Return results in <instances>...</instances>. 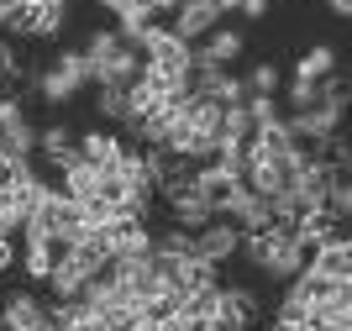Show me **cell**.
<instances>
[{"label":"cell","instance_id":"cell-1","mask_svg":"<svg viewBox=\"0 0 352 331\" xmlns=\"http://www.w3.org/2000/svg\"><path fill=\"white\" fill-rule=\"evenodd\" d=\"M85 69H89V85H132L137 74H142V53L137 47H126L116 37V27H100V32H89L85 37Z\"/></svg>","mask_w":352,"mask_h":331},{"label":"cell","instance_id":"cell-2","mask_svg":"<svg viewBox=\"0 0 352 331\" xmlns=\"http://www.w3.org/2000/svg\"><path fill=\"white\" fill-rule=\"evenodd\" d=\"M236 253H242V258H248L258 274L279 279V284H289V279L305 268V247L294 242L289 231H242Z\"/></svg>","mask_w":352,"mask_h":331},{"label":"cell","instance_id":"cell-3","mask_svg":"<svg viewBox=\"0 0 352 331\" xmlns=\"http://www.w3.org/2000/svg\"><path fill=\"white\" fill-rule=\"evenodd\" d=\"M85 85H89V69H85V53H79V47H63L43 74H32V89H37L47 105H69Z\"/></svg>","mask_w":352,"mask_h":331},{"label":"cell","instance_id":"cell-4","mask_svg":"<svg viewBox=\"0 0 352 331\" xmlns=\"http://www.w3.org/2000/svg\"><path fill=\"white\" fill-rule=\"evenodd\" d=\"M137 53H142V69L163 74L168 85H190V43H179L174 32L163 27V21L147 32V43L137 47Z\"/></svg>","mask_w":352,"mask_h":331},{"label":"cell","instance_id":"cell-5","mask_svg":"<svg viewBox=\"0 0 352 331\" xmlns=\"http://www.w3.org/2000/svg\"><path fill=\"white\" fill-rule=\"evenodd\" d=\"M32 153H37V127L27 121V105L16 95H0V158L27 163Z\"/></svg>","mask_w":352,"mask_h":331},{"label":"cell","instance_id":"cell-6","mask_svg":"<svg viewBox=\"0 0 352 331\" xmlns=\"http://www.w3.org/2000/svg\"><path fill=\"white\" fill-rule=\"evenodd\" d=\"M242 47H248V37L236 27H216L200 43H190V69H232L242 58Z\"/></svg>","mask_w":352,"mask_h":331},{"label":"cell","instance_id":"cell-7","mask_svg":"<svg viewBox=\"0 0 352 331\" xmlns=\"http://www.w3.org/2000/svg\"><path fill=\"white\" fill-rule=\"evenodd\" d=\"M69 27V0H37V6H21L11 21V37H58Z\"/></svg>","mask_w":352,"mask_h":331},{"label":"cell","instance_id":"cell-8","mask_svg":"<svg viewBox=\"0 0 352 331\" xmlns=\"http://www.w3.org/2000/svg\"><path fill=\"white\" fill-rule=\"evenodd\" d=\"M221 27V11L210 6V0H179L174 6V21H168V32H174L179 43H200L206 32Z\"/></svg>","mask_w":352,"mask_h":331},{"label":"cell","instance_id":"cell-9","mask_svg":"<svg viewBox=\"0 0 352 331\" xmlns=\"http://www.w3.org/2000/svg\"><path fill=\"white\" fill-rule=\"evenodd\" d=\"M236 242H242V231L232 226V221H210V226L195 231V258H206L210 268H221L226 258H236Z\"/></svg>","mask_w":352,"mask_h":331},{"label":"cell","instance_id":"cell-10","mask_svg":"<svg viewBox=\"0 0 352 331\" xmlns=\"http://www.w3.org/2000/svg\"><path fill=\"white\" fill-rule=\"evenodd\" d=\"M58 253H63V247L53 242V237H43V231H21V274H27L32 284H47Z\"/></svg>","mask_w":352,"mask_h":331},{"label":"cell","instance_id":"cell-11","mask_svg":"<svg viewBox=\"0 0 352 331\" xmlns=\"http://www.w3.org/2000/svg\"><path fill=\"white\" fill-rule=\"evenodd\" d=\"M305 268H310V274H321V279H337V284H347V274H352V247H347V237H331V242H321V247L305 258Z\"/></svg>","mask_w":352,"mask_h":331},{"label":"cell","instance_id":"cell-12","mask_svg":"<svg viewBox=\"0 0 352 331\" xmlns=\"http://www.w3.org/2000/svg\"><path fill=\"white\" fill-rule=\"evenodd\" d=\"M236 184H242V179H236L226 163H216V158H210V163H195V189H200V195L216 205V216H221V205L232 200V189H236Z\"/></svg>","mask_w":352,"mask_h":331},{"label":"cell","instance_id":"cell-13","mask_svg":"<svg viewBox=\"0 0 352 331\" xmlns=\"http://www.w3.org/2000/svg\"><path fill=\"white\" fill-rule=\"evenodd\" d=\"M74 147H79V158L89 169H116L121 153H126V142H121L116 131H85V137H74Z\"/></svg>","mask_w":352,"mask_h":331},{"label":"cell","instance_id":"cell-14","mask_svg":"<svg viewBox=\"0 0 352 331\" xmlns=\"http://www.w3.org/2000/svg\"><path fill=\"white\" fill-rule=\"evenodd\" d=\"M168 216H174V226H184V231H200V226H210V221H216V205L206 200V195H200V189H184V195H174V200H168Z\"/></svg>","mask_w":352,"mask_h":331},{"label":"cell","instance_id":"cell-15","mask_svg":"<svg viewBox=\"0 0 352 331\" xmlns=\"http://www.w3.org/2000/svg\"><path fill=\"white\" fill-rule=\"evenodd\" d=\"M58 173H63V184H58V195H63V200L89 205L95 195H100V169H89L85 158H74L69 169H58Z\"/></svg>","mask_w":352,"mask_h":331},{"label":"cell","instance_id":"cell-16","mask_svg":"<svg viewBox=\"0 0 352 331\" xmlns=\"http://www.w3.org/2000/svg\"><path fill=\"white\" fill-rule=\"evenodd\" d=\"M37 153H43L53 169H69V163L79 158V147H74V131L63 127V121H53V127H37Z\"/></svg>","mask_w":352,"mask_h":331},{"label":"cell","instance_id":"cell-17","mask_svg":"<svg viewBox=\"0 0 352 331\" xmlns=\"http://www.w3.org/2000/svg\"><path fill=\"white\" fill-rule=\"evenodd\" d=\"M153 27H158V16L147 11L142 0H132L126 11H116V37H121L126 47H142V43H147V32H153Z\"/></svg>","mask_w":352,"mask_h":331},{"label":"cell","instance_id":"cell-18","mask_svg":"<svg viewBox=\"0 0 352 331\" xmlns=\"http://www.w3.org/2000/svg\"><path fill=\"white\" fill-rule=\"evenodd\" d=\"M326 74H337V47L331 43H316L300 53V63H294V79H305V85H321Z\"/></svg>","mask_w":352,"mask_h":331},{"label":"cell","instance_id":"cell-19","mask_svg":"<svg viewBox=\"0 0 352 331\" xmlns=\"http://www.w3.org/2000/svg\"><path fill=\"white\" fill-rule=\"evenodd\" d=\"M242 85H248V95H279V89H284V74H279V63L268 58V63H252Z\"/></svg>","mask_w":352,"mask_h":331},{"label":"cell","instance_id":"cell-20","mask_svg":"<svg viewBox=\"0 0 352 331\" xmlns=\"http://www.w3.org/2000/svg\"><path fill=\"white\" fill-rule=\"evenodd\" d=\"M95 111L105 116V121H126V111H132V105H126V89L121 85H95Z\"/></svg>","mask_w":352,"mask_h":331},{"label":"cell","instance_id":"cell-21","mask_svg":"<svg viewBox=\"0 0 352 331\" xmlns=\"http://www.w3.org/2000/svg\"><path fill=\"white\" fill-rule=\"evenodd\" d=\"M153 253H168V258H195V231H184V226L163 231V237H153Z\"/></svg>","mask_w":352,"mask_h":331},{"label":"cell","instance_id":"cell-22","mask_svg":"<svg viewBox=\"0 0 352 331\" xmlns=\"http://www.w3.org/2000/svg\"><path fill=\"white\" fill-rule=\"evenodd\" d=\"M284 105H289V116L294 111H310V105H321V89L305 85V79H289V85H284Z\"/></svg>","mask_w":352,"mask_h":331},{"label":"cell","instance_id":"cell-23","mask_svg":"<svg viewBox=\"0 0 352 331\" xmlns=\"http://www.w3.org/2000/svg\"><path fill=\"white\" fill-rule=\"evenodd\" d=\"M0 85H21V53H16V43H0Z\"/></svg>","mask_w":352,"mask_h":331},{"label":"cell","instance_id":"cell-24","mask_svg":"<svg viewBox=\"0 0 352 331\" xmlns=\"http://www.w3.org/2000/svg\"><path fill=\"white\" fill-rule=\"evenodd\" d=\"M236 11L248 16V21H263V16H268V0H242V6H236Z\"/></svg>","mask_w":352,"mask_h":331},{"label":"cell","instance_id":"cell-25","mask_svg":"<svg viewBox=\"0 0 352 331\" xmlns=\"http://www.w3.org/2000/svg\"><path fill=\"white\" fill-rule=\"evenodd\" d=\"M6 268H16V242L11 237H0V274H6Z\"/></svg>","mask_w":352,"mask_h":331},{"label":"cell","instance_id":"cell-26","mask_svg":"<svg viewBox=\"0 0 352 331\" xmlns=\"http://www.w3.org/2000/svg\"><path fill=\"white\" fill-rule=\"evenodd\" d=\"M16 11H21V6H16V0H0V27L11 32V21H16Z\"/></svg>","mask_w":352,"mask_h":331},{"label":"cell","instance_id":"cell-27","mask_svg":"<svg viewBox=\"0 0 352 331\" xmlns=\"http://www.w3.org/2000/svg\"><path fill=\"white\" fill-rule=\"evenodd\" d=\"M210 6H216V11H221V21H226V16H232L236 6H242V0H210Z\"/></svg>","mask_w":352,"mask_h":331},{"label":"cell","instance_id":"cell-28","mask_svg":"<svg viewBox=\"0 0 352 331\" xmlns=\"http://www.w3.org/2000/svg\"><path fill=\"white\" fill-rule=\"evenodd\" d=\"M100 6H105V11H111V16H116V11H126L132 0H100Z\"/></svg>","mask_w":352,"mask_h":331},{"label":"cell","instance_id":"cell-29","mask_svg":"<svg viewBox=\"0 0 352 331\" xmlns=\"http://www.w3.org/2000/svg\"><path fill=\"white\" fill-rule=\"evenodd\" d=\"M326 11H337V16H347V0H321Z\"/></svg>","mask_w":352,"mask_h":331},{"label":"cell","instance_id":"cell-30","mask_svg":"<svg viewBox=\"0 0 352 331\" xmlns=\"http://www.w3.org/2000/svg\"><path fill=\"white\" fill-rule=\"evenodd\" d=\"M263 331H305V326H284V321H268Z\"/></svg>","mask_w":352,"mask_h":331}]
</instances>
